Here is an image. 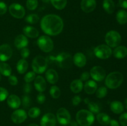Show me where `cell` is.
Wrapping results in <instances>:
<instances>
[{
	"label": "cell",
	"instance_id": "836d02e7",
	"mask_svg": "<svg viewBox=\"0 0 127 126\" xmlns=\"http://www.w3.org/2000/svg\"><path fill=\"white\" fill-rule=\"evenodd\" d=\"M39 21V17L36 14H31L26 17V21L31 24H35Z\"/></svg>",
	"mask_w": 127,
	"mask_h": 126
},
{
	"label": "cell",
	"instance_id": "ac0fdd59",
	"mask_svg": "<svg viewBox=\"0 0 127 126\" xmlns=\"http://www.w3.org/2000/svg\"><path fill=\"white\" fill-rule=\"evenodd\" d=\"M7 103L12 109H17L21 105V100L16 95H11L7 98Z\"/></svg>",
	"mask_w": 127,
	"mask_h": 126
},
{
	"label": "cell",
	"instance_id": "11a10c76",
	"mask_svg": "<svg viewBox=\"0 0 127 126\" xmlns=\"http://www.w3.org/2000/svg\"><path fill=\"white\" fill-rule=\"evenodd\" d=\"M125 107H126V109H127V98L125 100Z\"/></svg>",
	"mask_w": 127,
	"mask_h": 126
},
{
	"label": "cell",
	"instance_id": "7402d4cb",
	"mask_svg": "<svg viewBox=\"0 0 127 126\" xmlns=\"http://www.w3.org/2000/svg\"><path fill=\"white\" fill-rule=\"evenodd\" d=\"M23 32L26 37L31 38H37L39 35L38 30L32 26H26L24 27Z\"/></svg>",
	"mask_w": 127,
	"mask_h": 126
},
{
	"label": "cell",
	"instance_id": "d6a6232c",
	"mask_svg": "<svg viewBox=\"0 0 127 126\" xmlns=\"http://www.w3.org/2000/svg\"><path fill=\"white\" fill-rule=\"evenodd\" d=\"M50 94L53 98L57 99L60 96L61 90L58 86L53 85L50 89Z\"/></svg>",
	"mask_w": 127,
	"mask_h": 126
},
{
	"label": "cell",
	"instance_id": "8fae6325",
	"mask_svg": "<svg viewBox=\"0 0 127 126\" xmlns=\"http://www.w3.org/2000/svg\"><path fill=\"white\" fill-rule=\"evenodd\" d=\"M90 75L95 81L101 82L105 78L106 72L102 67L95 65L91 69Z\"/></svg>",
	"mask_w": 127,
	"mask_h": 126
},
{
	"label": "cell",
	"instance_id": "b9f144b4",
	"mask_svg": "<svg viewBox=\"0 0 127 126\" xmlns=\"http://www.w3.org/2000/svg\"><path fill=\"white\" fill-rule=\"evenodd\" d=\"M46 97L45 95L43 93H42V92H40L37 95V101L38 104H42L44 103L45 101Z\"/></svg>",
	"mask_w": 127,
	"mask_h": 126
},
{
	"label": "cell",
	"instance_id": "816d5d0a",
	"mask_svg": "<svg viewBox=\"0 0 127 126\" xmlns=\"http://www.w3.org/2000/svg\"><path fill=\"white\" fill-rule=\"evenodd\" d=\"M70 124L71 126H78V124L77 122L73 121H72V122H70Z\"/></svg>",
	"mask_w": 127,
	"mask_h": 126
},
{
	"label": "cell",
	"instance_id": "7bdbcfd3",
	"mask_svg": "<svg viewBox=\"0 0 127 126\" xmlns=\"http://www.w3.org/2000/svg\"><path fill=\"white\" fill-rule=\"evenodd\" d=\"M21 55L22 56V59H26L28 58L30 55V50L27 48H24L21 49Z\"/></svg>",
	"mask_w": 127,
	"mask_h": 126
},
{
	"label": "cell",
	"instance_id": "ba28073f",
	"mask_svg": "<svg viewBox=\"0 0 127 126\" xmlns=\"http://www.w3.org/2000/svg\"><path fill=\"white\" fill-rule=\"evenodd\" d=\"M94 53L95 56L100 59H107L111 56L112 50L108 45L100 44L94 48Z\"/></svg>",
	"mask_w": 127,
	"mask_h": 126
},
{
	"label": "cell",
	"instance_id": "6da1fadb",
	"mask_svg": "<svg viewBox=\"0 0 127 126\" xmlns=\"http://www.w3.org/2000/svg\"><path fill=\"white\" fill-rule=\"evenodd\" d=\"M63 21L60 16L48 14L42 19L40 27L42 31L50 36H56L61 33L63 29Z\"/></svg>",
	"mask_w": 127,
	"mask_h": 126
},
{
	"label": "cell",
	"instance_id": "d4e9b609",
	"mask_svg": "<svg viewBox=\"0 0 127 126\" xmlns=\"http://www.w3.org/2000/svg\"><path fill=\"white\" fill-rule=\"evenodd\" d=\"M96 119L100 124L104 126H108L110 124V120H111L110 116L107 114L106 113H104V112H99V113H98L97 114Z\"/></svg>",
	"mask_w": 127,
	"mask_h": 126
},
{
	"label": "cell",
	"instance_id": "f546056e",
	"mask_svg": "<svg viewBox=\"0 0 127 126\" xmlns=\"http://www.w3.org/2000/svg\"><path fill=\"white\" fill-rule=\"evenodd\" d=\"M116 19L120 24H125L127 22V12L125 10H119L117 13Z\"/></svg>",
	"mask_w": 127,
	"mask_h": 126
},
{
	"label": "cell",
	"instance_id": "d590c367",
	"mask_svg": "<svg viewBox=\"0 0 127 126\" xmlns=\"http://www.w3.org/2000/svg\"><path fill=\"white\" fill-rule=\"evenodd\" d=\"M96 96L98 98H103L105 97L107 94V89L105 86H100L98 89H97Z\"/></svg>",
	"mask_w": 127,
	"mask_h": 126
},
{
	"label": "cell",
	"instance_id": "f1b7e54d",
	"mask_svg": "<svg viewBox=\"0 0 127 126\" xmlns=\"http://www.w3.org/2000/svg\"><path fill=\"white\" fill-rule=\"evenodd\" d=\"M84 102L85 103L88 105V108H89V111L92 112L93 114H98L100 112V107H99V105L97 104H96L95 103L93 102V101H91L88 98H85L84 99Z\"/></svg>",
	"mask_w": 127,
	"mask_h": 126
},
{
	"label": "cell",
	"instance_id": "ffe728a7",
	"mask_svg": "<svg viewBox=\"0 0 127 126\" xmlns=\"http://www.w3.org/2000/svg\"><path fill=\"white\" fill-rule=\"evenodd\" d=\"M45 77L47 81L51 84H55L58 81L59 76L55 70L53 69H50L46 72Z\"/></svg>",
	"mask_w": 127,
	"mask_h": 126
},
{
	"label": "cell",
	"instance_id": "60d3db41",
	"mask_svg": "<svg viewBox=\"0 0 127 126\" xmlns=\"http://www.w3.org/2000/svg\"><path fill=\"white\" fill-rule=\"evenodd\" d=\"M119 121L122 126H127V112L121 114L119 117Z\"/></svg>",
	"mask_w": 127,
	"mask_h": 126
},
{
	"label": "cell",
	"instance_id": "8992f818",
	"mask_svg": "<svg viewBox=\"0 0 127 126\" xmlns=\"http://www.w3.org/2000/svg\"><path fill=\"white\" fill-rule=\"evenodd\" d=\"M105 43L110 48H116L121 43L122 37L120 33L115 30L109 31L105 37Z\"/></svg>",
	"mask_w": 127,
	"mask_h": 126
},
{
	"label": "cell",
	"instance_id": "52a82bcc",
	"mask_svg": "<svg viewBox=\"0 0 127 126\" xmlns=\"http://www.w3.org/2000/svg\"><path fill=\"white\" fill-rule=\"evenodd\" d=\"M37 43L40 49L45 53H49L53 50L54 46L53 42L48 36H41L37 40Z\"/></svg>",
	"mask_w": 127,
	"mask_h": 126
},
{
	"label": "cell",
	"instance_id": "9c48e42d",
	"mask_svg": "<svg viewBox=\"0 0 127 126\" xmlns=\"http://www.w3.org/2000/svg\"><path fill=\"white\" fill-rule=\"evenodd\" d=\"M57 119L61 125L66 126L71 122V115L69 111L64 107H61L57 111Z\"/></svg>",
	"mask_w": 127,
	"mask_h": 126
},
{
	"label": "cell",
	"instance_id": "74e56055",
	"mask_svg": "<svg viewBox=\"0 0 127 126\" xmlns=\"http://www.w3.org/2000/svg\"><path fill=\"white\" fill-rule=\"evenodd\" d=\"M21 104L22 106L25 108H27L29 107L31 105V99L30 96L28 95H24L22 96V100H21Z\"/></svg>",
	"mask_w": 127,
	"mask_h": 126
},
{
	"label": "cell",
	"instance_id": "4316f807",
	"mask_svg": "<svg viewBox=\"0 0 127 126\" xmlns=\"http://www.w3.org/2000/svg\"><path fill=\"white\" fill-rule=\"evenodd\" d=\"M102 6L105 12L109 14H112L115 11V5L113 0H104Z\"/></svg>",
	"mask_w": 127,
	"mask_h": 126
},
{
	"label": "cell",
	"instance_id": "277c9868",
	"mask_svg": "<svg viewBox=\"0 0 127 126\" xmlns=\"http://www.w3.org/2000/svg\"><path fill=\"white\" fill-rule=\"evenodd\" d=\"M48 64V61L47 58L42 56H37L32 61V68L35 73L41 74L45 71Z\"/></svg>",
	"mask_w": 127,
	"mask_h": 126
},
{
	"label": "cell",
	"instance_id": "7c38bea8",
	"mask_svg": "<svg viewBox=\"0 0 127 126\" xmlns=\"http://www.w3.org/2000/svg\"><path fill=\"white\" fill-rule=\"evenodd\" d=\"M27 117L26 111L24 109H16L11 114V119L15 124H21L24 122Z\"/></svg>",
	"mask_w": 127,
	"mask_h": 126
},
{
	"label": "cell",
	"instance_id": "f35d334b",
	"mask_svg": "<svg viewBox=\"0 0 127 126\" xmlns=\"http://www.w3.org/2000/svg\"><path fill=\"white\" fill-rule=\"evenodd\" d=\"M35 73L33 71H30L27 72L24 76V81L26 83H31L35 79Z\"/></svg>",
	"mask_w": 127,
	"mask_h": 126
},
{
	"label": "cell",
	"instance_id": "4fadbf2b",
	"mask_svg": "<svg viewBox=\"0 0 127 126\" xmlns=\"http://www.w3.org/2000/svg\"><path fill=\"white\" fill-rule=\"evenodd\" d=\"M12 55V48L9 44H3L0 46V61H6L11 58Z\"/></svg>",
	"mask_w": 127,
	"mask_h": 126
},
{
	"label": "cell",
	"instance_id": "1f68e13d",
	"mask_svg": "<svg viewBox=\"0 0 127 126\" xmlns=\"http://www.w3.org/2000/svg\"><path fill=\"white\" fill-rule=\"evenodd\" d=\"M50 2L55 8L62 10L66 6L67 0H50Z\"/></svg>",
	"mask_w": 127,
	"mask_h": 126
},
{
	"label": "cell",
	"instance_id": "e0dca14e",
	"mask_svg": "<svg viewBox=\"0 0 127 126\" xmlns=\"http://www.w3.org/2000/svg\"><path fill=\"white\" fill-rule=\"evenodd\" d=\"M73 63L78 67H83L86 65L87 59L86 56L81 52L76 53L73 58Z\"/></svg>",
	"mask_w": 127,
	"mask_h": 126
},
{
	"label": "cell",
	"instance_id": "f5cc1de1",
	"mask_svg": "<svg viewBox=\"0 0 127 126\" xmlns=\"http://www.w3.org/2000/svg\"><path fill=\"white\" fill-rule=\"evenodd\" d=\"M41 1H42V2H45V3H48V2L50 1V0H41Z\"/></svg>",
	"mask_w": 127,
	"mask_h": 126
},
{
	"label": "cell",
	"instance_id": "bcb514c9",
	"mask_svg": "<svg viewBox=\"0 0 127 126\" xmlns=\"http://www.w3.org/2000/svg\"><path fill=\"white\" fill-rule=\"evenodd\" d=\"M23 91L26 94H29L31 92V91H32V85H31L30 83H26L24 85Z\"/></svg>",
	"mask_w": 127,
	"mask_h": 126
},
{
	"label": "cell",
	"instance_id": "ee69618b",
	"mask_svg": "<svg viewBox=\"0 0 127 126\" xmlns=\"http://www.w3.org/2000/svg\"><path fill=\"white\" fill-rule=\"evenodd\" d=\"M7 7L6 3L2 1H0V15H3L7 12Z\"/></svg>",
	"mask_w": 127,
	"mask_h": 126
},
{
	"label": "cell",
	"instance_id": "7dc6e473",
	"mask_svg": "<svg viewBox=\"0 0 127 126\" xmlns=\"http://www.w3.org/2000/svg\"><path fill=\"white\" fill-rule=\"evenodd\" d=\"M91 77L90 73H89L88 72H84L81 74L80 77V80L83 81H87V80H89V77Z\"/></svg>",
	"mask_w": 127,
	"mask_h": 126
},
{
	"label": "cell",
	"instance_id": "83f0119b",
	"mask_svg": "<svg viewBox=\"0 0 127 126\" xmlns=\"http://www.w3.org/2000/svg\"><path fill=\"white\" fill-rule=\"evenodd\" d=\"M28 67V62L25 59H21L17 62V65H16V69H17V72L19 74H23L27 71Z\"/></svg>",
	"mask_w": 127,
	"mask_h": 126
},
{
	"label": "cell",
	"instance_id": "ab89813d",
	"mask_svg": "<svg viewBox=\"0 0 127 126\" xmlns=\"http://www.w3.org/2000/svg\"><path fill=\"white\" fill-rule=\"evenodd\" d=\"M9 93L6 88L0 86V102L3 101L7 98Z\"/></svg>",
	"mask_w": 127,
	"mask_h": 126
},
{
	"label": "cell",
	"instance_id": "9a60e30c",
	"mask_svg": "<svg viewBox=\"0 0 127 126\" xmlns=\"http://www.w3.org/2000/svg\"><path fill=\"white\" fill-rule=\"evenodd\" d=\"M96 7L95 0H82L81 8L86 13H89L94 11Z\"/></svg>",
	"mask_w": 127,
	"mask_h": 126
},
{
	"label": "cell",
	"instance_id": "2e32d148",
	"mask_svg": "<svg viewBox=\"0 0 127 126\" xmlns=\"http://www.w3.org/2000/svg\"><path fill=\"white\" fill-rule=\"evenodd\" d=\"M14 45L18 49H21L26 48L28 45L29 41L27 37L24 35H19L16 37L14 40Z\"/></svg>",
	"mask_w": 127,
	"mask_h": 126
},
{
	"label": "cell",
	"instance_id": "7a4b0ae2",
	"mask_svg": "<svg viewBox=\"0 0 127 126\" xmlns=\"http://www.w3.org/2000/svg\"><path fill=\"white\" fill-rule=\"evenodd\" d=\"M76 122L81 126H90L94 123L95 117L94 114L86 109H81L76 115Z\"/></svg>",
	"mask_w": 127,
	"mask_h": 126
},
{
	"label": "cell",
	"instance_id": "db71d44e",
	"mask_svg": "<svg viewBox=\"0 0 127 126\" xmlns=\"http://www.w3.org/2000/svg\"><path fill=\"white\" fill-rule=\"evenodd\" d=\"M38 126L37 124L32 123V124H31L28 125V126Z\"/></svg>",
	"mask_w": 127,
	"mask_h": 126
},
{
	"label": "cell",
	"instance_id": "c3c4849f",
	"mask_svg": "<svg viewBox=\"0 0 127 126\" xmlns=\"http://www.w3.org/2000/svg\"><path fill=\"white\" fill-rule=\"evenodd\" d=\"M81 98L79 96H75L72 99V103L74 106H78L81 101Z\"/></svg>",
	"mask_w": 127,
	"mask_h": 126
},
{
	"label": "cell",
	"instance_id": "4dcf8cb0",
	"mask_svg": "<svg viewBox=\"0 0 127 126\" xmlns=\"http://www.w3.org/2000/svg\"><path fill=\"white\" fill-rule=\"evenodd\" d=\"M12 72V69L9 64L4 63H0V74L4 76L9 77Z\"/></svg>",
	"mask_w": 127,
	"mask_h": 126
},
{
	"label": "cell",
	"instance_id": "e575fe53",
	"mask_svg": "<svg viewBox=\"0 0 127 126\" xmlns=\"http://www.w3.org/2000/svg\"><path fill=\"white\" fill-rule=\"evenodd\" d=\"M41 111L38 107H33L29 110L28 115L31 118H37L40 114Z\"/></svg>",
	"mask_w": 127,
	"mask_h": 126
},
{
	"label": "cell",
	"instance_id": "f907efd6",
	"mask_svg": "<svg viewBox=\"0 0 127 126\" xmlns=\"http://www.w3.org/2000/svg\"><path fill=\"white\" fill-rule=\"evenodd\" d=\"M109 124L110 125V126H120V124L118 122V121H117L115 119L110 120V122Z\"/></svg>",
	"mask_w": 127,
	"mask_h": 126
},
{
	"label": "cell",
	"instance_id": "5bb4252c",
	"mask_svg": "<svg viewBox=\"0 0 127 126\" xmlns=\"http://www.w3.org/2000/svg\"><path fill=\"white\" fill-rule=\"evenodd\" d=\"M57 118L53 113L48 112L42 116L40 120L41 126H55Z\"/></svg>",
	"mask_w": 127,
	"mask_h": 126
},
{
	"label": "cell",
	"instance_id": "44dd1931",
	"mask_svg": "<svg viewBox=\"0 0 127 126\" xmlns=\"http://www.w3.org/2000/svg\"><path fill=\"white\" fill-rule=\"evenodd\" d=\"M84 89L87 94L93 95L95 93L97 89V84L94 80H88L84 84Z\"/></svg>",
	"mask_w": 127,
	"mask_h": 126
},
{
	"label": "cell",
	"instance_id": "681fc988",
	"mask_svg": "<svg viewBox=\"0 0 127 126\" xmlns=\"http://www.w3.org/2000/svg\"><path fill=\"white\" fill-rule=\"evenodd\" d=\"M119 2L120 7L127 9V0H119Z\"/></svg>",
	"mask_w": 127,
	"mask_h": 126
},
{
	"label": "cell",
	"instance_id": "603a6c76",
	"mask_svg": "<svg viewBox=\"0 0 127 126\" xmlns=\"http://www.w3.org/2000/svg\"><path fill=\"white\" fill-rule=\"evenodd\" d=\"M114 56L117 59H124L127 56V48L124 46H118L113 51Z\"/></svg>",
	"mask_w": 127,
	"mask_h": 126
},
{
	"label": "cell",
	"instance_id": "5b68a950",
	"mask_svg": "<svg viewBox=\"0 0 127 126\" xmlns=\"http://www.w3.org/2000/svg\"><path fill=\"white\" fill-rule=\"evenodd\" d=\"M54 60L62 69H69L72 66L73 63L71 55L65 52L60 53L57 57L54 58Z\"/></svg>",
	"mask_w": 127,
	"mask_h": 126
},
{
	"label": "cell",
	"instance_id": "cb8c5ba5",
	"mask_svg": "<svg viewBox=\"0 0 127 126\" xmlns=\"http://www.w3.org/2000/svg\"><path fill=\"white\" fill-rule=\"evenodd\" d=\"M83 82L80 79H76L71 82L70 84L71 90L74 93H78L83 90Z\"/></svg>",
	"mask_w": 127,
	"mask_h": 126
},
{
	"label": "cell",
	"instance_id": "8d00e7d4",
	"mask_svg": "<svg viewBox=\"0 0 127 126\" xmlns=\"http://www.w3.org/2000/svg\"><path fill=\"white\" fill-rule=\"evenodd\" d=\"M26 6L29 10H31V11L35 10L38 6V1L37 0H27Z\"/></svg>",
	"mask_w": 127,
	"mask_h": 126
},
{
	"label": "cell",
	"instance_id": "9f6ffc18",
	"mask_svg": "<svg viewBox=\"0 0 127 126\" xmlns=\"http://www.w3.org/2000/svg\"><path fill=\"white\" fill-rule=\"evenodd\" d=\"M1 74H0V81H1Z\"/></svg>",
	"mask_w": 127,
	"mask_h": 126
},
{
	"label": "cell",
	"instance_id": "d6986e66",
	"mask_svg": "<svg viewBox=\"0 0 127 126\" xmlns=\"http://www.w3.org/2000/svg\"><path fill=\"white\" fill-rule=\"evenodd\" d=\"M34 86L36 90L39 92L44 91L47 87V84L44 78L40 75L36 77L34 80Z\"/></svg>",
	"mask_w": 127,
	"mask_h": 126
},
{
	"label": "cell",
	"instance_id": "30bf717a",
	"mask_svg": "<svg viewBox=\"0 0 127 126\" xmlns=\"http://www.w3.org/2000/svg\"><path fill=\"white\" fill-rule=\"evenodd\" d=\"M9 11L11 16L16 19L23 18L26 14L24 7L18 3H12L10 5Z\"/></svg>",
	"mask_w": 127,
	"mask_h": 126
},
{
	"label": "cell",
	"instance_id": "3957f363",
	"mask_svg": "<svg viewBox=\"0 0 127 126\" xmlns=\"http://www.w3.org/2000/svg\"><path fill=\"white\" fill-rule=\"evenodd\" d=\"M124 81V76L120 72H110L105 78V84L110 89H116L119 88Z\"/></svg>",
	"mask_w": 127,
	"mask_h": 126
},
{
	"label": "cell",
	"instance_id": "484cf974",
	"mask_svg": "<svg viewBox=\"0 0 127 126\" xmlns=\"http://www.w3.org/2000/svg\"><path fill=\"white\" fill-rule=\"evenodd\" d=\"M110 109L115 114H121L124 110V106L120 101H114L110 104Z\"/></svg>",
	"mask_w": 127,
	"mask_h": 126
},
{
	"label": "cell",
	"instance_id": "f6af8a7d",
	"mask_svg": "<svg viewBox=\"0 0 127 126\" xmlns=\"http://www.w3.org/2000/svg\"><path fill=\"white\" fill-rule=\"evenodd\" d=\"M8 81L9 83L11 84V85H16L18 83V80H17V78L16 77L15 75H9L8 78Z\"/></svg>",
	"mask_w": 127,
	"mask_h": 126
}]
</instances>
